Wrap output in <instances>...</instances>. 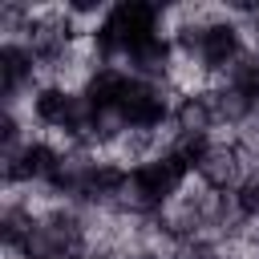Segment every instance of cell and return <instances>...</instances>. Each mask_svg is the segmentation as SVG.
Listing matches in <instances>:
<instances>
[{
    "label": "cell",
    "mask_w": 259,
    "mask_h": 259,
    "mask_svg": "<svg viewBox=\"0 0 259 259\" xmlns=\"http://www.w3.org/2000/svg\"><path fill=\"white\" fill-rule=\"evenodd\" d=\"M130 259H170V255H162V251H134Z\"/></svg>",
    "instance_id": "3957f363"
},
{
    "label": "cell",
    "mask_w": 259,
    "mask_h": 259,
    "mask_svg": "<svg viewBox=\"0 0 259 259\" xmlns=\"http://www.w3.org/2000/svg\"><path fill=\"white\" fill-rule=\"evenodd\" d=\"M251 49V40H247V28H243V20L231 12V4H219L214 8V16L206 20V28H202V36H198V49H194V57L190 61H198L214 81L243 57Z\"/></svg>",
    "instance_id": "6da1fadb"
},
{
    "label": "cell",
    "mask_w": 259,
    "mask_h": 259,
    "mask_svg": "<svg viewBox=\"0 0 259 259\" xmlns=\"http://www.w3.org/2000/svg\"><path fill=\"white\" fill-rule=\"evenodd\" d=\"M235 210L243 223H259V170H247V178L235 186Z\"/></svg>",
    "instance_id": "7a4b0ae2"
}]
</instances>
